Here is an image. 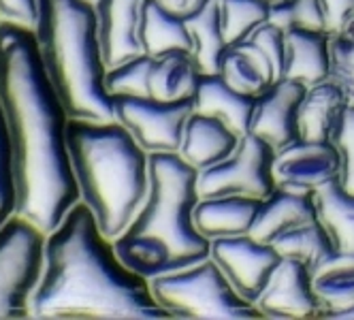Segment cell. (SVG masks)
Here are the masks:
<instances>
[{
  "label": "cell",
  "instance_id": "6da1fadb",
  "mask_svg": "<svg viewBox=\"0 0 354 320\" xmlns=\"http://www.w3.org/2000/svg\"><path fill=\"white\" fill-rule=\"evenodd\" d=\"M0 109L17 184L15 214L52 233L77 203L68 154V111L41 62L35 28L0 21Z\"/></svg>",
  "mask_w": 354,
  "mask_h": 320
},
{
  "label": "cell",
  "instance_id": "7a4b0ae2",
  "mask_svg": "<svg viewBox=\"0 0 354 320\" xmlns=\"http://www.w3.org/2000/svg\"><path fill=\"white\" fill-rule=\"evenodd\" d=\"M39 320H165L149 280L126 267L113 239L80 199L47 233L45 269L32 299Z\"/></svg>",
  "mask_w": 354,
  "mask_h": 320
},
{
  "label": "cell",
  "instance_id": "3957f363",
  "mask_svg": "<svg viewBox=\"0 0 354 320\" xmlns=\"http://www.w3.org/2000/svg\"><path fill=\"white\" fill-rule=\"evenodd\" d=\"M198 171L180 154H149V190L113 241L126 267L151 280L209 258L212 241L194 225Z\"/></svg>",
  "mask_w": 354,
  "mask_h": 320
},
{
  "label": "cell",
  "instance_id": "277c9868",
  "mask_svg": "<svg viewBox=\"0 0 354 320\" xmlns=\"http://www.w3.org/2000/svg\"><path fill=\"white\" fill-rule=\"evenodd\" d=\"M66 141L82 201L115 241L147 196L149 154L118 120L71 117Z\"/></svg>",
  "mask_w": 354,
  "mask_h": 320
},
{
  "label": "cell",
  "instance_id": "5b68a950",
  "mask_svg": "<svg viewBox=\"0 0 354 320\" xmlns=\"http://www.w3.org/2000/svg\"><path fill=\"white\" fill-rule=\"evenodd\" d=\"M32 28L45 73L68 115L113 120L94 0H37Z\"/></svg>",
  "mask_w": 354,
  "mask_h": 320
},
{
  "label": "cell",
  "instance_id": "8992f818",
  "mask_svg": "<svg viewBox=\"0 0 354 320\" xmlns=\"http://www.w3.org/2000/svg\"><path fill=\"white\" fill-rule=\"evenodd\" d=\"M151 294L169 318L250 320L261 318L254 303L233 288L216 261L209 256L180 272L149 280Z\"/></svg>",
  "mask_w": 354,
  "mask_h": 320
},
{
  "label": "cell",
  "instance_id": "52a82bcc",
  "mask_svg": "<svg viewBox=\"0 0 354 320\" xmlns=\"http://www.w3.org/2000/svg\"><path fill=\"white\" fill-rule=\"evenodd\" d=\"M47 233L13 214L0 227V320L32 318V299L45 269Z\"/></svg>",
  "mask_w": 354,
  "mask_h": 320
},
{
  "label": "cell",
  "instance_id": "ba28073f",
  "mask_svg": "<svg viewBox=\"0 0 354 320\" xmlns=\"http://www.w3.org/2000/svg\"><path fill=\"white\" fill-rule=\"evenodd\" d=\"M277 150L263 137L248 133L239 139V145L231 156L198 173V194H245L265 199L275 188L273 162Z\"/></svg>",
  "mask_w": 354,
  "mask_h": 320
},
{
  "label": "cell",
  "instance_id": "9c48e42d",
  "mask_svg": "<svg viewBox=\"0 0 354 320\" xmlns=\"http://www.w3.org/2000/svg\"><path fill=\"white\" fill-rule=\"evenodd\" d=\"M113 120L124 124L147 154H177L194 111L192 98L160 101L154 96H111Z\"/></svg>",
  "mask_w": 354,
  "mask_h": 320
},
{
  "label": "cell",
  "instance_id": "30bf717a",
  "mask_svg": "<svg viewBox=\"0 0 354 320\" xmlns=\"http://www.w3.org/2000/svg\"><path fill=\"white\" fill-rule=\"evenodd\" d=\"M209 256L229 278L233 288L250 303L259 301L273 272L284 258L271 243L252 237L250 233L212 239Z\"/></svg>",
  "mask_w": 354,
  "mask_h": 320
},
{
  "label": "cell",
  "instance_id": "8fae6325",
  "mask_svg": "<svg viewBox=\"0 0 354 320\" xmlns=\"http://www.w3.org/2000/svg\"><path fill=\"white\" fill-rule=\"evenodd\" d=\"M261 318L301 320L326 318V310L314 290L312 269L297 258L284 256L273 272L267 288L254 303Z\"/></svg>",
  "mask_w": 354,
  "mask_h": 320
},
{
  "label": "cell",
  "instance_id": "7c38bea8",
  "mask_svg": "<svg viewBox=\"0 0 354 320\" xmlns=\"http://www.w3.org/2000/svg\"><path fill=\"white\" fill-rule=\"evenodd\" d=\"M273 176L277 186L316 192L328 184L339 182L342 158L335 143H314L301 141L277 150L273 162Z\"/></svg>",
  "mask_w": 354,
  "mask_h": 320
},
{
  "label": "cell",
  "instance_id": "4fadbf2b",
  "mask_svg": "<svg viewBox=\"0 0 354 320\" xmlns=\"http://www.w3.org/2000/svg\"><path fill=\"white\" fill-rule=\"evenodd\" d=\"M308 86L292 79L273 82L261 96H257V109L252 117L250 133L269 141L275 150L299 139V107Z\"/></svg>",
  "mask_w": 354,
  "mask_h": 320
},
{
  "label": "cell",
  "instance_id": "5bb4252c",
  "mask_svg": "<svg viewBox=\"0 0 354 320\" xmlns=\"http://www.w3.org/2000/svg\"><path fill=\"white\" fill-rule=\"evenodd\" d=\"M145 0H94L98 39L107 68L143 54L139 41Z\"/></svg>",
  "mask_w": 354,
  "mask_h": 320
},
{
  "label": "cell",
  "instance_id": "9a60e30c",
  "mask_svg": "<svg viewBox=\"0 0 354 320\" xmlns=\"http://www.w3.org/2000/svg\"><path fill=\"white\" fill-rule=\"evenodd\" d=\"M263 199L245 194L201 196L194 207V225L209 241L248 235L257 223Z\"/></svg>",
  "mask_w": 354,
  "mask_h": 320
},
{
  "label": "cell",
  "instance_id": "2e32d148",
  "mask_svg": "<svg viewBox=\"0 0 354 320\" xmlns=\"http://www.w3.org/2000/svg\"><path fill=\"white\" fill-rule=\"evenodd\" d=\"M239 139L241 137L224 120L192 111L186 122L182 147L177 154L201 173V171L231 156L239 145Z\"/></svg>",
  "mask_w": 354,
  "mask_h": 320
},
{
  "label": "cell",
  "instance_id": "e0dca14e",
  "mask_svg": "<svg viewBox=\"0 0 354 320\" xmlns=\"http://www.w3.org/2000/svg\"><path fill=\"white\" fill-rule=\"evenodd\" d=\"M194 111L224 120L239 137L250 133L257 96L233 88L220 73H201L194 96Z\"/></svg>",
  "mask_w": 354,
  "mask_h": 320
},
{
  "label": "cell",
  "instance_id": "ac0fdd59",
  "mask_svg": "<svg viewBox=\"0 0 354 320\" xmlns=\"http://www.w3.org/2000/svg\"><path fill=\"white\" fill-rule=\"evenodd\" d=\"M331 70V32L312 28L286 30V64L282 79L316 86Z\"/></svg>",
  "mask_w": 354,
  "mask_h": 320
},
{
  "label": "cell",
  "instance_id": "d6986e66",
  "mask_svg": "<svg viewBox=\"0 0 354 320\" xmlns=\"http://www.w3.org/2000/svg\"><path fill=\"white\" fill-rule=\"evenodd\" d=\"M348 107V98L331 79L310 86L299 107V139L333 143L335 129Z\"/></svg>",
  "mask_w": 354,
  "mask_h": 320
},
{
  "label": "cell",
  "instance_id": "ffe728a7",
  "mask_svg": "<svg viewBox=\"0 0 354 320\" xmlns=\"http://www.w3.org/2000/svg\"><path fill=\"white\" fill-rule=\"evenodd\" d=\"M312 218H318L314 192H301V190L277 186L269 196L263 199L257 223L252 227L250 235L271 243L286 229L299 223H306V220H312Z\"/></svg>",
  "mask_w": 354,
  "mask_h": 320
},
{
  "label": "cell",
  "instance_id": "44dd1931",
  "mask_svg": "<svg viewBox=\"0 0 354 320\" xmlns=\"http://www.w3.org/2000/svg\"><path fill=\"white\" fill-rule=\"evenodd\" d=\"M139 41L143 54L156 58L173 49L192 52V35L184 15L162 7L158 0H145L141 9Z\"/></svg>",
  "mask_w": 354,
  "mask_h": 320
},
{
  "label": "cell",
  "instance_id": "7402d4cb",
  "mask_svg": "<svg viewBox=\"0 0 354 320\" xmlns=\"http://www.w3.org/2000/svg\"><path fill=\"white\" fill-rule=\"evenodd\" d=\"M201 70L192 52L186 49H173L162 56L151 58L149 66V96L160 101H180V98H192Z\"/></svg>",
  "mask_w": 354,
  "mask_h": 320
},
{
  "label": "cell",
  "instance_id": "603a6c76",
  "mask_svg": "<svg viewBox=\"0 0 354 320\" xmlns=\"http://www.w3.org/2000/svg\"><path fill=\"white\" fill-rule=\"evenodd\" d=\"M220 75L233 88L252 96H261L275 82L269 60L252 41L226 47L220 62Z\"/></svg>",
  "mask_w": 354,
  "mask_h": 320
},
{
  "label": "cell",
  "instance_id": "cb8c5ba5",
  "mask_svg": "<svg viewBox=\"0 0 354 320\" xmlns=\"http://www.w3.org/2000/svg\"><path fill=\"white\" fill-rule=\"evenodd\" d=\"M192 35V58L201 73H220V62L226 52V37L222 28L220 0H205L194 13L186 15Z\"/></svg>",
  "mask_w": 354,
  "mask_h": 320
},
{
  "label": "cell",
  "instance_id": "d4e9b609",
  "mask_svg": "<svg viewBox=\"0 0 354 320\" xmlns=\"http://www.w3.org/2000/svg\"><path fill=\"white\" fill-rule=\"evenodd\" d=\"M271 245L282 256L306 263L312 269V274H316L322 265H326L337 254L331 235L318 218L286 229L271 241Z\"/></svg>",
  "mask_w": 354,
  "mask_h": 320
},
{
  "label": "cell",
  "instance_id": "484cf974",
  "mask_svg": "<svg viewBox=\"0 0 354 320\" xmlns=\"http://www.w3.org/2000/svg\"><path fill=\"white\" fill-rule=\"evenodd\" d=\"M314 203L337 254H354V192L333 182L314 192Z\"/></svg>",
  "mask_w": 354,
  "mask_h": 320
},
{
  "label": "cell",
  "instance_id": "4316f807",
  "mask_svg": "<svg viewBox=\"0 0 354 320\" xmlns=\"http://www.w3.org/2000/svg\"><path fill=\"white\" fill-rule=\"evenodd\" d=\"M314 290L326 318L354 308V254H335L314 274Z\"/></svg>",
  "mask_w": 354,
  "mask_h": 320
},
{
  "label": "cell",
  "instance_id": "83f0119b",
  "mask_svg": "<svg viewBox=\"0 0 354 320\" xmlns=\"http://www.w3.org/2000/svg\"><path fill=\"white\" fill-rule=\"evenodd\" d=\"M220 13L226 43L235 45L269 21L271 5L265 0H220Z\"/></svg>",
  "mask_w": 354,
  "mask_h": 320
},
{
  "label": "cell",
  "instance_id": "f1b7e54d",
  "mask_svg": "<svg viewBox=\"0 0 354 320\" xmlns=\"http://www.w3.org/2000/svg\"><path fill=\"white\" fill-rule=\"evenodd\" d=\"M149 66L151 56L139 54L107 68L105 88L111 96H149Z\"/></svg>",
  "mask_w": 354,
  "mask_h": 320
},
{
  "label": "cell",
  "instance_id": "f546056e",
  "mask_svg": "<svg viewBox=\"0 0 354 320\" xmlns=\"http://www.w3.org/2000/svg\"><path fill=\"white\" fill-rule=\"evenodd\" d=\"M269 21L282 26L284 30L290 28L326 30V19L320 0H284V3L271 5Z\"/></svg>",
  "mask_w": 354,
  "mask_h": 320
},
{
  "label": "cell",
  "instance_id": "4dcf8cb0",
  "mask_svg": "<svg viewBox=\"0 0 354 320\" xmlns=\"http://www.w3.org/2000/svg\"><path fill=\"white\" fill-rule=\"evenodd\" d=\"M328 79L337 84L348 98V105H354V41L342 32L331 35V70Z\"/></svg>",
  "mask_w": 354,
  "mask_h": 320
},
{
  "label": "cell",
  "instance_id": "1f68e13d",
  "mask_svg": "<svg viewBox=\"0 0 354 320\" xmlns=\"http://www.w3.org/2000/svg\"><path fill=\"white\" fill-rule=\"evenodd\" d=\"M17 209V184L11 158V145L5 129L3 109H0V227L15 214Z\"/></svg>",
  "mask_w": 354,
  "mask_h": 320
},
{
  "label": "cell",
  "instance_id": "d6a6232c",
  "mask_svg": "<svg viewBox=\"0 0 354 320\" xmlns=\"http://www.w3.org/2000/svg\"><path fill=\"white\" fill-rule=\"evenodd\" d=\"M248 41L254 43L265 54V58L269 60V64L275 73V82L282 79L284 64H286V30L273 21H265L263 26H259L250 35Z\"/></svg>",
  "mask_w": 354,
  "mask_h": 320
},
{
  "label": "cell",
  "instance_id": "836d02e7",
  "mask_svg": "<svg viewBox=\"0 0 354 320\" xmlns=\"http://www.w3.org/2000/svg\"><path fill=\"white\" fill-rule=\"evenodd\" d=\"M333 143L342 158V178L339 184L354 192V105H348L333 135Z\"/></svg>",
  "mask_w": 354,
  "mask_h": 320
},
{
  "label": "cell",
  "instance_id": "e575fe53",
  "mask_svg": "<svg viewBox=\"0 0 354 320\" xmlns=\"http://www.w3.org/2000/svg\"><path fill=\"white\" fill-rule=\"evenodd\" d=\"M324 19H326V32L342 35L354 19V0H320Z\"/></svg>",
  "mask_w": 354,
  "mask_h": 320
},
{
  "label": "cell",
  "instance_id": "d590c367",
  "mask_svg": "<svg viewBox=\"0 0 354 320\" xmlns=\"http://www.w3.org/2000/svg\"><path fill=\"white\" fill-rule=\"evenodd\" d=\"M0 17L32 26L37 17V0H0Z\"/></svg>",
  "mask_w": 354,
  "mask_h": 320
},
{
  "label": "cell",
  "instance_id": "8d00e7d4",
  "mask_svg": "<svg viewBox=\"0 0 354 320\" xmlns=\"http://www.w3.org/2000/svg\"><path fill=\"white\" fill-rule=\"evenodd\" d=\"M158 3L162 5V7H167L169 11H173V13H177V15H190V13H194L201 5L205 3V0H158Z\"/></svg>",
  "mask_w": 354,
  "mask_h": 320
},
{
  "label": "cell",
  "instance_id": "74e56055",
  "mask_svg": "<svg viewBox=\"0 0 354 320\" xmlns=\"http://www.w3.org/2000/svg\"><path fill=\"white\" fill-rule=\"evenodd\" d=\"M346 35H348V37H350V39L354 41V19H352V23H350V26L346 28Z\"/></svg>",
  "mask_w": 354,
  "mask_h": 320
},
{
  "label": "cell",
  "instance_id": "f35d334b",
  "mask_svg": "<svg viewBox=\"0 0 354 320\" xmlns=\"http://www.w3.org/2000/svg\"><path fill=\"white\" fill-rule=\"evenodd\" d=\"M265 3H269V5H277V3H284V0H265Z\"/></svg>",
  "mask_w": 354,
  "mask_h": 320
},
{
  "label": "cell",
  "instance_id": "ab89813d",
  "mask_svg": "<svg viewBox=\"0 0 354 320\" xmlns=\"http://www.w3.org/2000/svg\"><path fill=\"white\" fill-rule=\"evenodd\" d=\"M0 21H3V17H0Z\"/></svg>",
  "mask_w": 354,
  "mask_h": 320
}]
</instances>
